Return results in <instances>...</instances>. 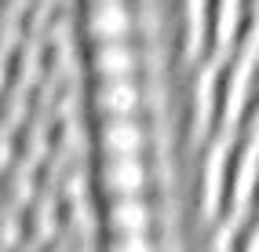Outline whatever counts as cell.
Masks as SVG:
<instances>
[{
  "instance_id": "10",
  "label": "cell",
  "mask_w": 259,
  "mask_h": 252,
  "mask_svg": "<svg viewBox=\"0 0 259 252\" xmlns=\"http://www.w3.org/2000/svg\"><path fill=\"white\" fill-rule=\"evenodd\" d=\"M208 15L212 0H183V48L190 62H197L208 48Z\"/></svg>"
},
{
  "instance_id": "5",
  "label": "cell",
  "mask_w": 259,
  "mask_h": 252,
  "mask_svg": "<svg viewBox=\"0 0 259 252\" xmlns=\"http://www.w3.org/2000/svg\"><path fill=\"white\" fill-rule=\"evenodd\" d=\"M248 19H252L248 0H212V15H208V52H212V59L230 55L237 33Z\"/></svg>"
},
{
  "instance_id": "8",
  "label": "cell",
  "mask_w": 259,
  "mask_h": 252,
  "mask_svg": "<svg viewBox=\"0 0 259 252\" xmlns=\"http://www.w3.org/2000/svg\"><path fill=\"white\" fill-rule=\"evenodd\" d=\"M106 227L110 234H150L153 227V205L139 197H110L106 205Z\"/></svg>"
},
{
  "instance_id": "2",
  "label": "cell",
  "mask_w": 259,
  "mask_h": 252,
  "mask_svg": "<svg viewBox=\"0 0 259 252\" xmlns=\"http://www.w3.org/2000/svg\"><path fill=\"white\" fill-rule=\"evenodd\" d=\"M230 136L234 132H215L208 139L201 161V216L208 223L223 220V208H227V161H230Z\"/></svg>"
},
{
  "instance_id": "11",
  "label": "cell",
  "mask_w": 259,
  "mask_h": 252,
  "mask_svg": "<svg viewBox=\"0 0 259 252\" xmlns=\"http://www.w3.org/2000/svg\"><path fill=\"white\" fill-rule=\"evenodd\" d=\"M102 252H157V241L150 234H113Z\"/></svg>"
},
{
  "instance_id": "7",
  "label": "cell",
  "mask_w": 259,
  "mask_h": 252,
  "mask_svg": "<svg viewBox=\"0 0 259 252\" xmlns=\"http://www.w3.org/2000/svg\"><path fill=\"white\" fill-rule=\"evenodd\" d=\"M92 103L102 117H139V110L146 106V92L135 77H106L99 80Z\"/></svg>"
},
{
  "instance_id": "13",
  "label": "cell",
  "mask_w": 259,
  "mask_h": 252,
  "mask_svg": "<svg viewBox=\"0 0 259 252\" xmlns=\"http://www.w3.org/2000/svg\"><path fill=\"white\" fill-rule=\"evenodd\" d=\"M208 252H234V220H227L223 227H215V238Z\"/></svg>"
},
{
  "instance_id": "1",
  "label": "cell",
  "mask_w": 259,
  "mask_h": 252,
  "mask_svg": "<svg viewBox=\"0 0 259 252\" xmlns=\"http://www.w3.org/2000/svg\"><path fill=\"white\" fill-rule=\"evenodd\" d=\"M252 179H255V136H252V117L237 124L230 136V161H227V220H248L252 205Z\"/></svg>"
},
{
  "instance_id": "12",
  "label": "cell",
  "mask_w": 259,
  "mask_h": 252,
  "mask_svg": "<svg viewBox=\"0 0 259 252\" xmlns=\"http://www.w3.org/2000/svg\"><path fill=\"white\" fill-rule=\"evenodd\" d=\"M234 252H255V227L248 220L234 223Z\"/></svg>"
},
{
  "instance_id": "6",
  "label": "cell",
  "mask_w": 259,
  "mask_h": 252,
  "mask_svg": "<svg viewBox=\"0 0 259 252\" xmlns=\"http://www.w3.org/2000/svg\"><path fill=\"white\" fill-rule=\"evenodd\" d=\"M150 128L139 117H102L99 124V150L102 157H124V154H146Z\"/></svg>"
},
{
  "instance_id": "3",
  "label": "cell",
  "mask_w": 259,
  "mask_h": 252,
  "mask_svg": "<svg viewBox=\"0 0 259 252\" xmlns=\"http://www.w3.org/2000/svg\"><path fill=\"white\" fill-rule=\"evenodd\" d=\"M99 187H102L106 197H139L150 187V161L143 154L102 157V164H99Z\"/></svg>"
},
{
  "instance_id": "4",
  "label": "cell",
  "mask_w": 259,
  "mask_h": 252,
  "mask_svg": "<svg viewBox=\"0 0 259 252\" xmlns=\"http://www.w3.org/2000/svg\"><path fill=\"white\" fill-rule=\"evenodd\" d=\"M84 29L95 44H106V40H128L132 29H135V15L128 8V0H92L88 15H84Z\"/></svg>"
},
{
  "instance_id": "14",
  "label": "cell",
  "mask_w": 259,
  "mask_h": 252,
  "mask_svg": "<svg viewBox=\"0 0 259 252\" xmlns=\"http://www.w3.org/2000/svg\"><path fill=\"white\" fill-rule=\"evenodd\" d=\"M11 157H15V143H11L8 136H0V172L11 164Z\"/></svg>"
},
{
  "instance_id": "9",
  "label": "cell",
  "mask_w": 259,
  "mask_h": 252,
  "mask_svg": "<svg viewBox=\"0 0 259 252\" xmlns=\"http://www.w3.org/2000/svg\"><path fill=\"white\" fill-rule=\"evenodd\" d=\"M92 70H95L99 80H106V77H135L139 73V55H135L132 40H106V44H95Z\"/></svg>"
}]
</instances>
